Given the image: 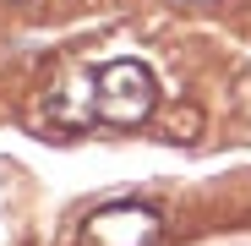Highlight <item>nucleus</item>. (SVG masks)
Returning a JSON list of instances; mask_svg holds the SVG:
<instances>
[{"instance_id":"obj_1","label":"nucleus","mask_w":251,"mask_h":246,"mask_svg":"<svg viewBox=\"0 0 251 246\" xmlns=\"http://www.w3.org/2000/svg\"><path fill=\"white\" fill-rule=\"evenodd\" d=\"M71 99L76 109V126L82 120H109V126H142L158 104V88L142 60H109L93 71H76L71 77Z\"/></svg>"},{"instance_id":"obj_2","label":"nucleus","mask_w":251,"mask_h":246,"mask_svg":"<svg viewBox=\"0 0 251 246\" xmlns=\"http://www.w3.org/2000/svg\"><path fill=\"white\" fill-rule=\"evenodd\" d=\"M158 230H164V219L148 202H109V208H93L82 219V241L88 246H153Z\"/></svg>"},{"instance_id":"obj_3","label":"nucleus","mask_w":251,"mask_h":246,"mask_svg":"<svg viewBox=\"0 0 251 246\" xmlns=\"http://www.w3.org/2000/svg\"><path fill=\"white\" fill-rule=\"evenodd\" d=\"M235 99H240V109L251 115V66H246V71H240V82H235Z\"/></svg>"}]
</instances>
